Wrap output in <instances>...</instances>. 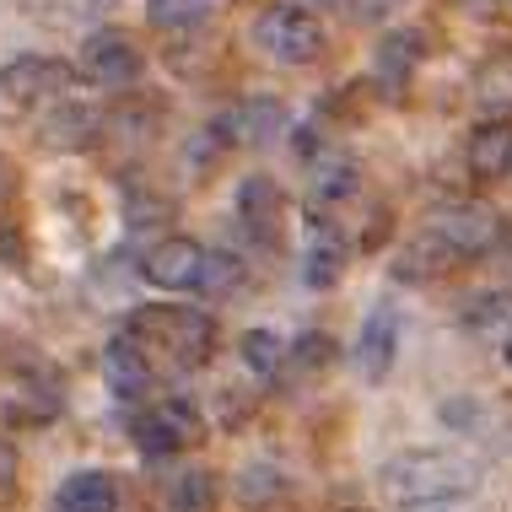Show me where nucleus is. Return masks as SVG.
<instances>
[{
  "instance_id": "nucleus-2",
  "label": "nucleus",
  "mask_w": 512,
  "mask_h": 512,
  "mask_svg": "<svg viewBox=\"0 0 512 512\" xmlns=\"http://www.w3.org/2000/svg\"><path fill=\"white\" fill-rule=\"evenodd\" d=\"M475 486V464L459 459V453H399V459L383 464V491L394 496L399 507H421V502H442V496H459Z\"/></svg>"
},
{
  "instance_id": "nucleus-18",
  "label": "nucleus",
  "mask_w": 512,
  "mask_h": 512,
  "mask_svg": "<svg viewBox=\"0 0 512 512\" xmlns=\"http://www.w3.org/2000/svg\"><path fill=\"white\" fill-rule=\"evenodd\" d=\"M98 135V114L87 103H71V98H54V114L44 119V141L49 146H87Z\"/></svg>"
},
{
  "instance_id": "nucleus-9",
  "label": "nucleus",
  "mask_w": 512,
  "mask_h": 512,
  "mask_svg": "<svg viewBox=\"0 0 512 512\" xmlns=\"http://www.w3.org/2000/svg\"><path fill=\"white\" fill-rule=\"evenodd\" d=\"M98 372H103L108 394H119V399H141V394H151V383H157V367H151V356L141 351V340H135L130 329L103 345Z\"/></svg>"
},
{
  "instance_id": "nucleus-24",
  "label": "nucleus",
  "mask_w": 512,
  "mask_h": 512,
  "mask_svg": "<svg viewBox=\"0 0 512 512\" xmlns=\"http://www.w3.org/2000/svg\"><path fill=\"white\" fill-rule=\"evenodd\" d=\"M238 356H243V367L254 372V378H270V372L286 367V340L275 335V329H248V335L238 340Z\"/></svg>"
},
{
  "instance_id": "nucleus-15",
  "label": "nucleus",
  "mask_w": 512,
  "mask_h": 512,
  "mask_svg": "<svg viewBox=\"0 0 512 512\" xmlns=\"http://www.w3.org/2000/svg\"><path fill=\"white\" fill-rule=\"evenodd\" d=\"M415 65H421V33H410V27L405 33H389L378 44V54H372V76H378L383 92H405Z\"/></svg>"
},
{
  "instance_id": "nucleus-17",
  "label": "nucleus",
  "mask_w": 512,
  "mask_h": 512,
  "mask_svg": "<svg viewBox=\"0 0 512 512\" xmlns=\"http://www.w3.org/2000/svg\"><path fill=\"white\" fill-rule=\"evenodd\" d=\"M275 216H281V189L270 184L265 173H248L238 184V221L243 232H254V238H275Z\"/></svg>"
},
{
  "instance_id": "nucleus-8",
  "label": "nucleus",
  "mask_w": 512,
  "mask_h": 512,
  "mask_svg": "<svg viewBox=\"0 0 512 512\" xmlns=\"http://www.w3.org/2000/svg\"><path fill=\"white\" fill-rule=\"evenodd\" d=\"M205 259H211V248H200L195 238H162L157 248H146L141 275L162 292H200Z\"/></svg>"
},
{
  "instance_id": "nucleus-26",
  "label": "nucleus",
  "mask_w": 512,
  "mask_h": 512,
  "mask_svg": "<svg viewBox=\"0 0 512 512\" xmlns=\"http://www.w3.org/2000/svg\"><path fill=\"white\" fill-rule=\"evenodd\" d=\"M464 324L480 329V335H486V329H496V335H502V329L512 324V297H507V292H480V297H469Z\"/></svg>"
},
{
  "instance_id": "nucleus-19",
  "label": "nucleus",
  "mask_w": 512,
  "mask_h": 512,
  "mask_svg": "<svg viewBox=\"0 0 512 512\" xmlns=\"http://www.w3.org/2000/svg\"><path fill=\"white\" fill-rule=\"evenodd\" d=\"M475 103L486 114H512V49H496L475 71Z\"/></svg>"
},
{
  "instance_id": "nucleus-27",
  "label": "nucleus",
  "mask_w": 512,
  "mask_h": 512,
  "mask_svg": "<svg viewBox=\"0 0 512 512\" xmlns=\"http://www.w3.org/2000/svg\"><path fill=\"white\" fill-rule=\"evenodd\" d=\"M292 362L308 367V372H324L329 362H335V340H329V335H302L292 345Z\"/></svg>"
},
{
  "instance_id": "nucleus-25",
  "label": "nucleus",
  "mask_w": 512,
  "mask_h": 512,
  "mask_svg": "<svg viewBox=\"0 0 512 512\" xmlns=\"http://www.w3.org/2000/svg\"><path fill=\"white\" fill-rule=\"evenodd\" d=\"M448 248H442L437 238H432V232H426V238L421 243H410L405 248V254H399V265H394V275H405V281H426V275H437L442 265H448Z\"/></svg>"
},
{
  "instance_id": "nucleus-28",
  "label": "nucleus",
  "mask_w": 512,
  "mask_h": 512,
  "mask_svg": "<svg viewBox=\"0 0 512 512\" xmlns=\"http://www.w3.org/2000/svg\"><path fill=\"white\" fill-rule=\"evenodd\" d=\"M238 281H243V270H238V259H232V254H211V259H205L200 292H232Z\"/></svg>"
},
{
  "instance_id": "nucleus-5",
  "label": "nucleus",
  "mask_w": 512,
  "mask_h": 512,
  "mask_svg": "<svg viewBox=\"0 0 512 512\" xmlns=\"http://www.w3.org/2000/svg\"><path fill=\"white\" fill-rule=\"evenodd\" d=\"M254 44L275 65H308L324 49V27H318V17L308 6H270L254 22Z\"/></svg>"
},
{
  "instance_id": "nucleus-33",
  "label": "nucleus",
  "mask_w": 512,
  "mask_h": 512,
  "mask_svg": "<svg viewBox=\"0 0 512 512\" xmlns=\"http://www.w3.org/2000/svg\"><path fill=\"white\" fill-rule=\"evenodd\" d=\"M0 205H6V168H0Z\"/></svg>"
},
{
  "instance_id": "nucleus-14",
  "label": "nucleus",
  "mask_w": 512,
  "mask_h": 512,
  "mask_svg": "<svg viewBox=\"0 0 512 512\" xmlns=\"http://www.w3.org/2000/svg\"><path fill=\"white\" fill-rule=\"evenodd\" d=\"M54 512H119V486L108 469H76L54 491Z\"/></svg>"
},
{
  "instance_id": "nucleus-13",
  "label": "nucleus",
  "mask_w": 512,
  "mask_h": 512,
  "mask_svg": "<svg viewBox=\"0 0 512 512\" xmlns=\"http://www.w3.org/2000/svg\"><path fill=\"white\" fill-rule=\"evenodd\" d=\"M464 162H469V173L486 178V184L507 178L512 173V119L496 114V119L480 124V130L469 135V146H464Z\"/></svg>"
},
{
  "instance_id": "nucleus-16",
  "label": "nucleus",
  "mask_w": 512,
  "mask_h": 512,
  "mask_svg": "<svg viewBox=\"0 0 512 512\" xmlns=\"http://www.w3.org/2000/svg\"><path fill=\"white\" fill-rule=\"evenodd\" d=\"M308 189L318 205H340L362 189V173L345 151H313V168H308Z\"/></svg>"
},
{
  "instance_id": "nucleus-30",
  "label": "nucleus",
  "mask_w": 512,
  "mask_h": 512,
  "mask_svg": "<svg viewBox=\"0 0 512 512\" xmlns=\"http://www.w3.org/2000/svg\"><path fill=\"white\" fill-rule=\"evenodd\" d=\"M399 6V0H351L356 17H389V11Z\"/></svg>"
},
{
  "instance_id": "nucleus-6",
  "label": "nucleus",
  "mask_w": 512,
  "mask_h": 512,
  "mask_svg": "<svg viewBox=\"0 0 512 512\" xmlns=\"http://www.w3.org/2000/svg\"><path fill=\"white\" fill-rule=\"evenodd\" d=\"M65 71L60 60H49V54H17V60L0 65V98L11 108H38V103H54L65 92Z\"/></svg>"
},
{
  "instance_id": "nucleus-10",
  "label": "nucleus",
  "mask_w": 512,
  "mask_h": 512,
  "mask_svg": "<svg viewBox=\"0 0 512 512\" xmlns=\"http://www.w3.org/2000/svg\"><path fill=\"white\" fill-rule=\"evenodd\" d=\"M345 259H351V243H345V232H340L329 216H308V248H302V281H308L313 292H329V286H340Z\"/></svg>"
},
{
  "instance_id": "nucleus-7",
  "label": "nucleus",
  "mask_w": 512,
  "mask_h": 512,
  "mask_svg": "<svg viewBox=\"0 0 512 512\" xmlns=\"http://www.w3.org/2000/svg\"><path fill=\"white\" fill-rule=\"evenodd\" d=\"M81 76L92 81V87H130L135 76H141V49H135L130 33H119V27H103V33H92L87 44H81Z\"/></svg>"
},
{
  "instance_id": "nucleus-12",
  "label": "nucleus",
  "mask_w": 512,
  "mask_h": 512,
  "mask_svg": "<svg viewBox=\"0 0 512 512\" xmlns=\"http://www.w3.org/2000/svg\"><path fill=\"white\" fill-rule=\"evenodd\" d=\"M394 356H399V313L394 308H372L362 335H356V367H362V378L383 383L389 367H394Z\"/></svg>"
},
{
  "instance_id": "nucleus-11",
  "label": "nucleus",
  "mask_w": 512,
  "mask_h": 512,
  "mask_svg": "<svg viewBox=\"0 0 512 512\" xmlns=\"http://www.w3.org/2000/svg\"><path fill=\"white\" fill-rule=\"evenodd\" d=\"M281 124H286L281 98H243L227 119L216 124V130H221V141H227V146H265V141L281 135Z\"/></svg>"
},
{
  "instance_id": "nucleus-22",
  "label": "nucleus",
  "mask_w": 512,
  "mask_h": 512,
  "mask_svg": "<svg viewBox=\"0 0 512 512\" xmlns=\"http://www.w3.org/2000/svg\"><path fill=\"white\" fill-rule=\"evenodd\" d=\"M54 410H60V389L49 378H17V389L6 399L11 421H49Z\"/></svg>"
},
{
  "instance_id": "nucleus-32",
  "label": "nucleus",
  "mask_w": 512,
  "mask_h": 512,
  "mask_svg": "<svg viewBox=\"0 0 512 512\" xmlns=\"http://www.w3.org/2000/svg\"><path fill=\"white\" fill-rule=\"evenodd\" d=\"M502 362H507V372H512V324L502 329Z\"/></svg>"
},
{
  "instance_id": "nucleus-23",
  "label": "nucleus",
  "mask_w": 512,
  "mask_h": 512,
  "mask_svg": "<svg viewBox=\"0 0 512 512\" xmlns=\"http://www.w3.org/2000/svg\"><path fill=\"white\" fill-rule=\"evenodd\" d=\"M211 11H216V0H151L146 22L157 27V33H195Z\"/></svg>"
},
{
  "instance_id": "nucleus-31",
  "label": "nucleus",
  "mask_w": 512,
  "mask_h": 512,
  "mask_svg": "<svg viewBox=\"0 0 512 512\" xmlns=\"http://www.w3.org/2000/svg\"><path fill=\"white\" fill-rule=\"evenodd\" d=\"M405 512H469L459 496H442V502H421V507H405Z\"/></svg>"
},
{
  "instance_id": "nucleus-4",
  "label": "nucleus",
  "mask_w": 512,
  "mask_h": 512,
  "mask_svg": "<svg viewBox=\"0 0 512 512\" xmlns=\"http://www.w3.org/2000/svg\"><path fill=\"white\" fill-rule=\"evenodd\" d=\"M426 232H432L453 259H480V254H491V248L502 243V216H496L491 205H480V200H448V205L432 211Z\"/></svg>"
},
{
  "instance_id": "nucleus-29",
  "label": "nucleus",
  "mask_w": 512,
  "mask_h": 512,
  "mask_svg": "<svg viewBox=\"0 0 512 512\" xmlns=\"http://www.w3.org/2000/svg\"><path fill=\"white\" fill-rule=\"evenodd\" d=\"M11 491H17V448L0 437V496H11Z\"/></svg>"
},
{
  "instance_id": "nucleus-3",
  "label": "nucleus",
  "mask_w": 512,
  "mask_h": 512,
  "mask_svg": "<svg viewBox=\"0 0 512 512\" xmlns=\"http://www.w3.org/2000/svg\"><path fill=\"white\" fill-rule=\"evenodd\" d=\"M205 437V415L195 399L184 394H168L157 405H146L141 415L130 421V442L146 453V459H168V453H184L189 442Z\"/></svg>"
},
{
  "instance_id": "nucleus-21",
  "label": "nucleus",
  "mask_w": 512,
  "mask_h": 512,
  "mask_svg": "<svg viewBox=\"0 0 512 512\" xmlns=\"http://www.w3.org/2000/svg\"><path fill=\"white\" fill-rule=\"evenodd\" d=\"M162 512H216V486L205 469H184V475L162 480Z\"/></svg>"
},
{
  "instance_id": "nucleus-1",
  "label": "nucleus",
  "mask_w": 512,
  "mask_h": 512,
  "mask_svg": "<svg viewBox=\"0 0 512 512\" xmlns=\"http://www.w3.org/2000/svg\"><path fill=\"white\" fill-rule=\"evenodd\" d=\"M130 335L141 340V351L151 362L168 367H200L216 351V324L200 308H173V302H146L130 318Z\"/></svg>"
},
{
  "instance_id": "nucleus-20",
  "label": "nucleus",
  "mask_w": 512,
  "mask_h": 512,
  "mask_svg": "<svg viewBox=\"0 0 512 512\" xmlns=\"http://www.w3.org/2000/svg\"><path fill=\"white\" fill-rule=\"evenodd\" d=\"M232 496H238L248 512H265L270 502H281V496H286V480H281V469H275L270 459H254V464L238 469V480H232Z\"/></svg>"
}]
</instances>
